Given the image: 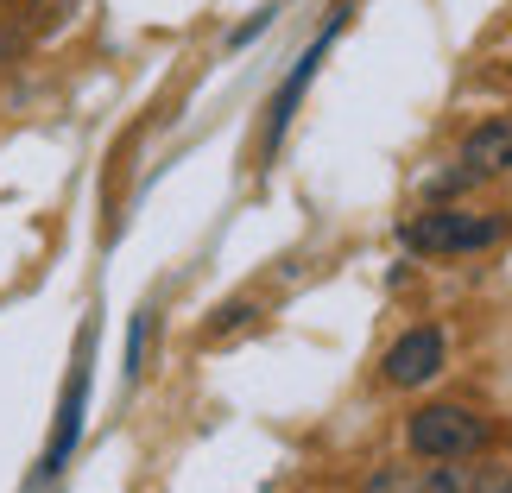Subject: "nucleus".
<instances>
[{
	"instance_id": "0eeeda50",
	"label": "nucleus",
	"mask_w": 512,
	"mask_h": 493,
	"mask_svg": "<svg viewBox=\"0 0 512 493\" xmlns=\"http://www.w3.org/2000/svg\"><path fill=\"white\" fill-rule=\"evenodd\" d=\"M26 26L32 32H57V26H64V19H70V7H76V0H26Z\"/></svg>"
},
{
	"instance_id": "f257e3e1",
	"label": "nucleus",
	"mask_w": 512,
	"mask_h": 493,
	"mask_svg": "<svg viewBox=\"0 0 512 493\" xmlns=\"http://www.w3.org/2000/svg\"><path fill=\"white\" fill-rule=\"evenodd\" d=\"M405 443L418 462H456V456H481L494 443V418L475 405H456V399H437V405H418L405 418Z\"/></svg>"
},
{
	"instance_id": "7ed1b4c3",
	"label": "nucleus",
	"mask_w": 512,
	"mask_h": 493,
	"mask_svg": "<svg viewBox=\"0 0 512 493\" xmlns=\"http://www.w3.org/2000/svg\"><path fill=\"white\" fill-rule=\"evenodd\" d=\"M443 354H449V342H443V329H430V323H418V329H405L399 342L386 348V361H380V373H386V386H430L443 373Z\"/></svg>"
},
{
	"instance_id": "f03ea898",
	"label": "nucleus",
	"mask_w": 512,
	"mask_h": 493,
	"mask_svg": "<svg viewBox=\"0 0 512 493\" xmlns=\"http://www.w3.org/2000/svg\"><path fill=\"white\" fill-rule=\"evenodd\" d=\"M405 241L418 253H481L506 241V215L500 209H437V215H418V222L405 228Z\"/></svg>"
},
{
	"instance_id": "f8f14e48",
	"label": "nucleus",
	"mask_w": 512,
	"mask_h": 493,
	"mask_svg": "<svg viewBox=\"0 0 512 493\" xmlns=\"http://www.w3.org/2000/svg\"><path fill=\"white\" fill-rule=\"evenodd\" d=\"M506 76H512V64H506Z\"/></svg>"
},
{
	"instance_id": "1a4fd4ad",
	"label": "nucleus",
	"mask_w": 512,
	"mask_h": 493,
	"mask_svg": "<svg viewBox=\"0 0 512 493\" xmlns=\"http://www.w3.org/2000/svg\"><path fill=\"white\" fill-rule=\"evenodd\" d=\"M146 317H133V335H127V380H133V373H140V361H146Z\"/></svg>"
},
{
	"instance_id": "423d86ee",
	"label": "nucleus",
	"mask_w": 512,
	"mask_h": 493,
	"mask_svg": "<svg viewBox=\"0 0 512 493\" xmlns=\"http://www.w3.org/2000/svg\"><path fill=\"white\" fill-rule=\"evenodd\" d=\"M342 19H348V13H342ZM342 19H336V26H329V32L317 38V45H310V51L298 57V70H291V83H285L279 95H272V121H266V152H272V146H279V140H285V121H291V108H298V102H304V89H310V76H317V64H323V51H329V38H336V32H342Z\"/></svg>"
},
{
	"instance_id": "6e6552de",
	"label": "nucleus",
	"mask_w": 512,
	"mask_h": 493,
	"mask_svg": "<svg viewBox=\"0 0 512 493\" xmlns=\"http://www.w3.org/2000/svg\"><path fill=\"white\" fill-rule=\"evenodd\" d=\"M253 317H260L253 304H222V310H215V323H209V342H215V335H228V329H247Z\"/></svg>"
},
{
	"instance_id": "39448f33",
	"label": "nucleus",
	"mask_w": 512,
	"mask_h": 493,
	"mask_svg": "<svg viewBox=\"0 0 512 493\" xmlns=\"http://www.w3.org/2000/svg\"><path fill=\"white\" fill-rule=\"evenodd\" d=\"M83 405H89V373L76 367L70 373V392H64V411H57V430H51V443H45V462H38V475H64V462H70V449L76 437H83Z\"/></svg>"
},
{
	"instance_id": "9b49d317",
	"label": "nucleus",
	"mask_w": 512,
	"mask_h": 493,
	"mask_svg": "<svg viewBox=\"0 0 512 493\" xmlns=\"http://www.w3.org/2000/svg\"><path fill=\"white\" fill-rule=\"evenodd\" d=\"M7 7H26V0H7Z\"/></svg>"
},
{
	"instance_id": "9d476101",
	"label": "nucleus",
	"mask_w": 512,
	"mask_h": 493,
	"mask_svg": "<svg viewBox=\"0 0 512 493\" xmlns=\"http://www.w3.org/2000/svg\"><path fill=\"white\" fill-rule=\"evenodd\" d=\"M266 19H272V7H266V13H253V19H247V26H241V32H234V45H247V38H260V32H266Z\"/></svg>"
},
{
	"instance_id": "20e7f679",
	"label": "nucleus",
	"mask_w": 512,
	"mask_h": 493,
	"mask_svg": "<svg viewBox=\"0 0 512 493\" xmlns=\"http://www.w3.org/2000/svg\"><path fill=\"white\" fill-rule=\"evenodd\" d=\"M512 171V114H494L462 140V177H506Z\"/></svg>"
}]
</instances>
